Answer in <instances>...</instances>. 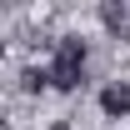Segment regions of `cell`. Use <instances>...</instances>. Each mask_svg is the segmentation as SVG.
Instances as JSON below:
<instances>
[{"mask_svg": "<svg viewBox=\"0 0 130 130\" xmlns=\"http://www.w3.org/2000/svg\"><path fill=\"white\" fill-rule=\"evenodd\" d=\"M100 20H105L110 35L125 40V35H130V0H105V5H100Z\"/></svg>", "mask_w": 130, "mask_h": 130, "instance_id": "7a4b0ae2", "label": "cell"}, {"mask_svg": "<svg viewBox=\"0 0 130 130\" xmlns=\"http://www.w3.org/2000/svg\"><path fill=\"white\" fill-rule=\"evenodd\" d=\"M50 130H70V120H55V125H50Z\"/></svg>", "mask_w": 130, "mask_h": 130, "instance_id": "5b68a950", "label": "cell"}, {"mask_svg": "<svg viewBox=\"0 0 130 130\" xmlns=\"http://www.w3.org/2000/svg\"><path fill=\"white\" fill-rule=\"evenodd\" d=\"M80 80H85V40L80 35H65V40H55L50 85L55 90H80Z\"/></svg>", "mask_w": 130, "mask_h": 130, "instance_id": "6da1fadb", "label": "cell"}, {"mask_svg": "<svg viewBox=\"0 0 130 130\" xmlns=\"http://www.w3.org/2000/svg\"><path fill=\"white\" fill-rule=\"evenodd\" d=\"M20 85H25L30 95H35V90H45V85H50V70H25V75H20Z\"/></svg>", "mask_w": 130, "mask_h": 130, "instance_id": "277c9868", "label": "cell"}, {"mask_svg": "<svg viewBox=\"0 0 130 130\" xmlns=\"http://www.w3.org/2000/svg\"><path fill=\"white\" fill-rule=\"evenodd\" d=\"M100 110L115 115V120H120V115H130V85H125V80L105 85V90H100Z\"/></svg>", "mask_w": 130, "mask_h": 130, "instance_id": "3957f363", "label": "cell"}]
</instances>
